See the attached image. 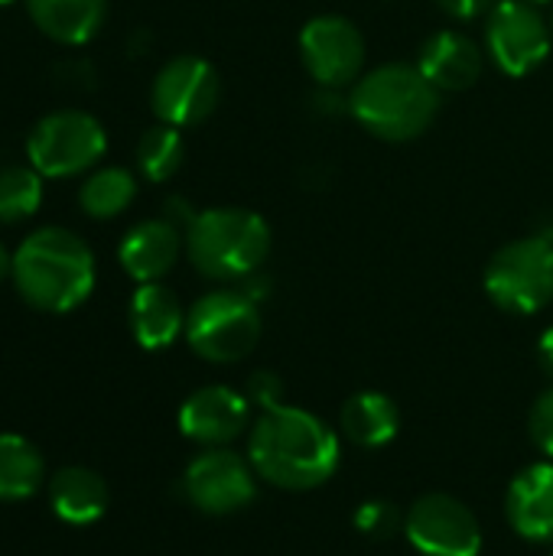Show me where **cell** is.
Wrapping results in <instances>:
<instances>
[{
    "label": "cell",
    "mask_w": 553,
    "mask_h": 556,
    "mask_svg": "<svg viewBox=\"0 0 553 556\" xmlns=\"http://www.w3.org/2000/svg\"><path fill=\"white\" fill-rule=\"evenodd\" d=\"M248 459L257 479L284 492H310L326 485L339 469V437L316 414L280 404L257 417Z\"/></svg>",
    "instance_id": "6da1fadb"
},
{
    "label": "cell",
    "mask_w": 553,
    "mask_h": 556,
    "mask_svg": "<svg viewBox=\"0 0 553 556\" xmlns=\"http://www.w3.org/2000/svg\"><path fill=\"white\" fill-rule=\"evenodd\" d=\"M531 3H548V0H531Z\"/></svg>",
    "instance_id": "1f68e13d"
},
{
    "label": "cell",
    "mask_w": 553,
    "mask_h": 556,
    "mask_svg": "<svg viewBox=\"0 0 553 556\" xmlns=\"http://www.w3.org/2000/svg\"><path fill=\"white\" fill-rule=\"evenodd\" d=\"M499 0H437V7L443 13H450L453 20H476L482 13H489Z\"/></svg>",
    "instance_id": "83f0119b"
},
{
    "label": "cell",
    "mask_w": 553,
    "mask_h": 556,
    "mask_svg": "<svg viewBox=\"0 0 553 556\" xmlns=\"http://www.w3.org/2000/svg\"><path fill=\"white\" fill-rule=\"evenodd\" d=\"M42 485L39 450L16 433H0V502H23Z\"/></svg>",
    "instance_id": "44dd1931"
},
{
    "label": "cell",
    "mask_w": 553,
    "mask_h": 556,
    "mask_svg": "<svg viewBox=\"0 0 553 556\" xmlns=\"http://www.w3.org/2000/svg\"><path fill=\"white\" fill-rule=\"evenodd\" d=\"M352 525H355L359 534H365L372 541H388V538H394L404 528V518H401L398 505H391L385 498H372V502H362L355 508Z\"/></svg>",
    "instance_id": "d4e9b609"
},
{
    "label": "cell",
    "mask_w": 553,
    "mask_h": 556,
    "mask_svg": "<svg viewBox=\"0 0 553 556\" xmlns=\"http://www.w3.org/2000/svg\"><path fill=\"white\" fill-rule=\"evenodd\" d=\"M49 505L65 525H95L108 511V485L85 466L59 469L49 482Z\"/></svg>",
    "instance_id": "ffe728a7"
},
{
    "label": "cell",
    "mask_w": 553,
    "mask_h": 556,
    "mask_svg": "<svg viewBox=\"0 0 553 556\" xmlns=\"http://www.w3.org/2000/svg\"><path fill=\"white\" fill-rule=\"evenodd\" d=\"M183 495L192 508L212 518L244 511L257 498V472L251 459L215 446L199 453L183 476Z\"/></svg>",
    "instance_id": "9c48e42d"
},
{
    "label": "cell",
    "mask_w": 553,
    "mask_h": 556,
    "mask_svg": "<svg viewBox=\"0 0 553 556\" xmlns=\"http://www.w3.org/2000/svg\"><path fill=\"white\" fill-rule=\"evenodd\" d=\"M417 68L440 94L466 91L482 75V49L473 36L460 29H440L420 46Z\"/></svg>",
    "instance_id": "2e32d148"
},
{
    "label": "cell",
    "mask_w": 553,
    "mask_h": 556,
    "mask_svg": "<svg viewBox=\"0 0 553 556\" xmlns=\"http://www.w3.org/2000/svg\"><path fill=\"white\" fill-rule=\"evenodd\" d=\"M7 3H13V0H0V7H7Z\"/></svg>",
    "instance_id": "4dcf8cb0"
},
{
    "label": "cell",
    "mask_w": 553,
    "mask_h": 556,
    "mask_svg": "<svg viewBox=\"0 0 553 556\" xmlns=\"http://www.w3.org/2000/svg\"><path fill=\"white\" fill-rule=\"evenodd\" d=\"M183 244H186V235L179 231L176 222L147 218V222L134 225L124 235V241L117 248V261H121V267L127 270L130 280L156 283L176 267V261L183 254Z\"/></svg>",
    "instance_id": "5bb4252c"
},
{
    "label": "cell",
    "mask_w": 553,
    "mask_h": 556,
    "mask_svg": "<svg viewBox=\"0 0 553 556\" xmlns=\"http://www.w3.org/2000/svg\"><path fill=\"white\" fill-rule=\"evenodd\" d=\"M553 33L544 20V13L538 10V3L531 0H499L489 10L486 20V46L492 62L512 75V78H525L535 68L544 65V59L551 55Z\"/></svg>",
    "instance_id": "ba28073f"
},
{
    "label": "cell",
    "mask_w": 553,
    "mask_h": 556,
    "mask_svg": "<svg viewBox=\"0 0 553 556\" xmlns=\"http://www.w3.org/2000/svg\"><path fill=\"white\" fill-rule=\"evenodd\" d=\"M244 397L251 401V407L267 414V410L284 404V381L274 371H254L248 388H244Z\"/></svg>",
    "instance_id": "4316f807"
},
{
    "label": "cell",
    "mask_w": 553,
    "mask_h": 556,
    "mask_svg": "<svg viewBox=\"0 0 553 556\" xmlns=\"http://www.w3.org/2000/svg\"><path fill=\"white\" fill-rule=\"evenodd\" d=\"M29 20L39 33L62 46L95 39L108 16V0H26Z\"/></svg>",
    "instance_id": "d6986e66"
},
{
    "label": "cell",
    "mask_w": 553,
    "mask_h": 556,
    "mask_svg": "<svg viewBox=\"0 0 553 556\" xmlns=\"http://www.w3.org/2000/svg\"><path fill=\"white\" fill-rule=\"evenodd\" d=\"M489 300L512 316H535L553 300V238L528 235L492 254L486 267Z\"/></svg>",
    "instance_id": "8992f818"
},
{
    "label": "cell",
    "mask_w": 553,
    "mask_h": 556,
    "mask_svg": "<svg viewBox=\"0 0 553 556\" xmlns=\"http://www.w3.org/2000/svg\"><path fill=\"white\" fill-rule=\"evenodd\" d=\"M186 254L209 280H248L271 254V225L251 208H205L186 225Z\"/></svg>",
    "instance_id": "277c9868"
},
{
    "label": "cell",
    "mask_w": 553,
    "mask_h": 556,
    "mask_svg": "<svg viewBox=\"0 0 553 556\" xmlns=\"http://www.w3.org/2000/svg\"><path fill=\"white\" fill-rule=\"evenodd\" d=\"M505 518L512 531L531 544L553 541V459L521 469L505 495Z\"/></svg>",
    "instance_id": "9a60e30c"
},
{
    "label": "cell",
    "mask_w": 553,
    "mask_h": 556,
    "mask_svg": "<svg viewBox=\"0 0 553 556\" xmlns=\"http://www.w3.org/2000/svg\"><path fill=\"white\" fill-rule=\"evenodd\" d=\"M352 117L378 140L407 143L430 130L440 114V91L417 65L388 62L372 68L352 85Z\"/></svg>",
    "instance_id": "3957f363"
},
{
    "label": "cell",
    "mask_w": 553,
    "mask_h": 556,
    "mask_svg": "<svg viewBox=\"0 0 553 556\" xmlns=\"http://www.w3.org/2000/svg\"><path fill=\"white\" fill-rule=\"evenodd\" d=\"M404 538L420 556H479V518L453 495L433 492L411 505L404 518Z\"/></svg>",
    "instance_id": "8fae6325"
},
{
    "label": "cell",
    "mask_w": 553,
    "mask_h": 556,
    "mask_svg": "<svg viewBox=\"0 0 553 556\" xmlns=\"http://www.w3.org/2000/svg\"><path fill=\"white\" fill-rule=\"evenodd\" d=\"M300 59L310 78L323 88L336 91L355 85L365 68V36L345 16H313L300 33Z\"/></svg>",
    "instance_id": "7c38bea8"
},
{
    "label": "cell",
    "mask_w": 553,
    "mask_h": 556,
    "mask_svg": "<svg viewBox=\"0 0 553 556\" xmlns=\"http://www.w3.org/2000/svg\"><path fill=\"white\" fill-rule=\"evenodd\" d=\"M261 309L244 290H212L186 313L189 349L212 365H235L261 342Z\"/></svg>",
    "instance_id": "5b68a950"
},
{
    "label": "cell",
    "mask_w": 553,
    "mask_h": 556,
    "mask_svg": "<svg viewBox=\"0 0 553 556\" xmlns=\"http://www.w3.org/2000/svg\"><path fill=\"white\" fill-rule=\"evenodd\" d=\"M551 33H553V16H551Z\"/></svg>",
    "instance_id": "d6a6232c"
},
{
    "label": "cell",
    "mask_w": 553,
    "mask_h": 556,
    "mask_svg": "<svg viewBox=\"0 0 553 556\" xmlns=\"http://www.w3.org/2000/svg\"><path fill=\"white\" fill-rule=\"evenodd\" d=\"M16 293L39 313H72L95 290V254L68 228H36L13 254Z\"/></svg>",
    "instance_id": "7a4b0ae2"
},
{
    "label": "cell",
    "mask_w": 553,
    "mask_h": 556,
    "mask_svg": "<svg viewBox=\"0 0 553 556\" xmlns=\"http://www.w3.org/2000/svg\"><path fill=\"white\" fill-rule=\"evenodd\" d=\"M339 430L359 450H385L401 430L398 404L381 391H359L342 404Z\"/></svg>",
    "instance_id": "ac0fdd59"
},
{
    "label": "cell",
    "mask_w": 553,
    "mask_h": 556,
    "mask_svg": "<svg viewBox=\"0 0 553 556\" xmlns=\"http://www.w3.org/2000/svg\"><path fill=\"white\" fill-rule=\"evenodd\" d=\"M251 424V401L225 384L192 391L179 407V430L199 446H228Z\"/></svg>",
    "instance_id": "4fadbf2b"
},
{
    "label": "cell",
    "mask_w": 553,
    "mask_h": 556,
    "mask_svg": "<svg viewBox=\"0 0 553 556\" xmlns=\"http://www.w3.org/2000/svg\"><path fill=\"white\" fill-rule=\"evenodd\" d=\"M551 556H553V554H551Z\"/></svg>",
    "instance_id": "836d02e7"
},
{
    "label": "cell",
    "mask_w": 553,
    "mask_h": 556,
    "mask_svg": "<svg viewBox=\"0 0 553 556\" xmlns=\"http://www.w3.org/2000/svg\"><path fill=\"white\" fill-rule=\"evenodd\" d=\"M528 430H531V443L553 459V384L535 401L531 417H528Z\"/></svg>",
    "instance_id": "484cf974"
},
{
    "label": "cell",
    "mask_w": 553,
    "mask_h": 556,
    "mask_svg": "<svg viewBox=\"0 0 553 556\" xmlns=\"http://www.w3.org/2000/svg\"><path fill=\"white\" fill-rule=\"evenodd\" d=\"M42 205V176L33 166L0 169V225H16Z\"/></svg>",
    "instance_id": "cb8c5ba5"
},
{
    "label": "cell",
    "mask_w": 553,
    "mask_h": 556,
    "mask_svg": "<svg viewBox=\"0 0 553 556\" xmlns=\"http://www.w3.org/2000/svg\"><path fill=\"white\" fill-rule=\"evenodd\" d=\"M13 274V254L0 244V283Z\"/></svg>",
    "instance_id": "f546056e"
},
{
    "label": "cell",
    "mask_w": 553,
    "mask_h": 556,
    "mask_svg": "<svg viewBox=\"0 0 553 556\" xmlns=\"http://www.w3.org/2000/svg\"><path fill=\"white\" fill-rule=\"evenodd\" d=\"M137 195V179L130 169L124 166H104L95 169L91 176H85L81 189H78V205L88 218H117L121 212L130 208Z\"/></svg>",
    "instance_id": "7402d4cb"
},
{
    "label": "cell",
    "mask_w": 553,
    "mask_h": 556,
    "mask_svg": "<svg viewBox=\"0 0 553 556\" xmlns=\"http://www.w3.org/2000/svg\"><path fill=\"white\" fill-rule=\"evenodd\" d=\"M218 94L222 81L212 62L199 55H176L156 72L150 85V108L160 124H173L183 130L202 124L218 108Z\"/></svg>",
    "instance_id": "30bf717a"
},
{
    "label": "cell",
    "mask_w": 553,
    "mask_h": 556,
    "mask_svg": "<svg viewBox=\"0 0 553 556\" xmlns=\"http://www.w3.org/2000/svg\"><path fill=\"white\" fill-rule=\"evenodd\" d=\"M538 365H541V371L548 378H553V326L544 329L541 339H538Z\"/></svg>",
    "instance_id": "f1b7e54d"
},
{
    "label": "cell",
    "mask_w": 553,
    "mask_h": 556,
    "mask_svg": "<svg viewBox=\"0 0 553 556\" xmlns=\"http://www.w3.org/2000/svg\"><path fill=\"white\" fill-rule=\"evenodd\" d=\"M108 150V134L101 121L88 111H52L26 137L29 166L42 179H68L88 173Z\"/></svg>",
    "instance_id": "52a82bcc"
},
{
    "label": "cell",
    "mask_w": 553,
    "mask_h": 556,
    "mask_svg": "<svg viewBox=\"0 0 553 556\" xmlns=\"http://www.w3.org/2000/svg\"><path fill=\"white\" fill-rule=\"evenodd\" d=\"M130 332L147 352L169 349L186 332V309L179 296L160 280L140 283L130 296Z\"/></svg>",
    "instance_id": "e0dca14e"
},
{
    "label": "cell",
    "mask_w": 553,
    "mask_h": 556,
    "mask_svg": "<svg viewBox=\"0 0 553 556\" xmlns=\"http://www.w3.org/2000/svg\"><path fill=\"white\" fill-rule=\"evenodd\" d=\"M186 156V143L179 127L173 124H156L140 134L137 140V169L150 182H166L169 176L179 173Z\"/></svg>",
    "instance_id": "603a6c76"
}]
</instances>
